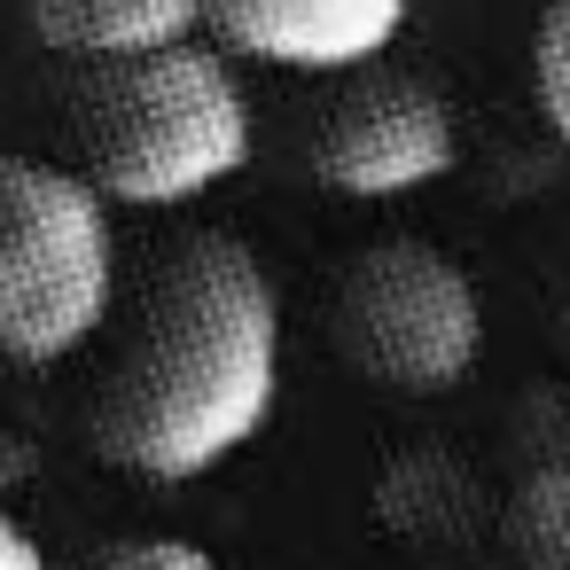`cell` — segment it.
<instances>
[{
  "label": "cell",
  "mask_w": 570,
  "mask_h": 570,
  "mask_svg": "<svg viewBox=\"0 0 570 570\" xmlns=\"http://www.w3.org/2000/svg\"><path fill=\"white\" fill-rule=\"evenodd\" d=\"M282 391V289L266 258L227 227L173 235L87 391V445L110 469L180 484L235 461Z\"/></svg>",
  "instance_id": "6da1fadb"
},
{
  "label": "cell",
  "mask_w": 570,
  "mask_h": 570,
  "mask_svg": "<svg viewBox=\"0 0 570 570\" xmlns=\"http://www.w3.org/2000/svg\"><path fill=\"white\" fill-rule=\"evenodd\" d=\"M71 141H79V173L110 204L180 212L250 165L258 126L235 56L180 40L157 56L87 63V79L71 87Z\"/></svg>",
  "instance_id": "7a4b0ae2"
},
{
  "label": "cell",
  "mask_w": 570,
  "mask_h": 570,
  "mask_svg": "<svg viewBox=\"0 0 570 570\" xmlns=\"http://www.w3.org/2000/svg\"><path fill=\"white\" fill-rule=\"evenodd\" d=\"M118 313L110 196L48 157H0V360L48 367Z\"/></svg>",
  "instance_id": "3957f363"
},
{
  "label": "cell",
  "mask_w": 570,
  "mask_h": 570,
  "mask_svg": "<svg viewBox=\"0 0 570 570\" xmlns=\"http://www.w3.org/2000/svg\"><path fill=\"white\" fill-rule=\"evenodd\" d=\"M336 352L406 399H438L453 383H469L476 352H484V305L476 282L422 235H391L367 243L344 282H336Z\"/></svg>",
  "instance_id": "277c9868"
},
{
  "label": "cell",
  "mask_w": 570,
  "mask_h": 570,
  "mask_svg": "<svg viewBox=\"0 0 570 570\" xmlns=\"http://www.w3.org/2000/svg\"><path fill=\"white\" fill-rule=\"evenodd\" d=\"M297 157L305 173L328 188V196H352V204H399L414 188H438L461 157V126H453V102L414 79V71H344L328 87V102L305 118L297 134Z\"/></svg>",
  "instance_id": "5b68a950"
},
{
  "label": "cell",
  "mask_w": 570,
  "mask_h": 570,
  "mask_svg": "<svg viewBox=\"0 0 570 570\" xmlns=\"http://www.w3.org/2000/svg\"><path fill=\"white\" fill-rule=\"evenodd\" d=\"M406 24V0H212V40L266 71L344 79L383 63Z\"/></svg>",
  "instance_id": "8992f818"
},
{
  "label": "cell",
  "mask_w": 570,
  "mask_h": 570,
  "mask_svg": "<svg viewBox=\"0 0 570 570\" xmlns=\"http://www.w3.org/2000/svg\"><path fill=\"white\" fill-rule=\"evenodd\" d=\"M40 48L79 56V63H126L196 40L212 24V0H17Z\"/></svg>",
  "instance_id": "52a82bcc"
},
{
  "label": "cell",
  "mask_w": 570,
  "mask_h": 570,
  "mask_svg": "<svg viewBox=\"0 0 570 570\" xmlns=\"http://www.w3.org/2000/svg\"><path fill=\"white\" fill-rule=\"evenodd\" d=\"M531 95H539L547 134L570 149V0H547V9H539V32H531Z\"/></svg>",
  "instance_id": "ba28073f"
},
{
  "label": "cell",
  "mask_w": 570,
  "mask_h": 570,
  "mask_svg": "<svg viewBox=\"0 0 570 570\" xmlns=\"http://www.w3.org/2000/svg\"><path fill=\"white\" fill-rule=\"evenodd\" d=\"M87 570H219L196 539H173V531H141V539H110L87 554Z\"/></svg>",
  "instance_id": "9c48e42d"
},
{
  "label": "cell",
  "mask_w": 570,
  "mask_h": 570,
  "mask_svg": "<svg viewBox=\"0 0 570 570\" xmlns=\"http://www.w3.org/2000/svg\"><path fill=\"white\" fill-rule=\"evenodd\" d=\"M0 570H56L48 554H40V539L17 523V508H9V461H0Z\"/></svg>",
  "instance_id": "30bf717a"
},
{
  "label": "cell",
  "mask_w": 570,
  "mask_h": 570,
  "mask_svg": "<svg viewBox=\"0 0 570 570\" xmlns=\"http://www.w3.org/2000/svg\"><path fill=\"white\" fill-rule=\"evenodd\" d=\"M554 336L570 344V258H562V274H554Z\"/></svg>",
  "instance_id": "8fae6325"
}]
</instances>
